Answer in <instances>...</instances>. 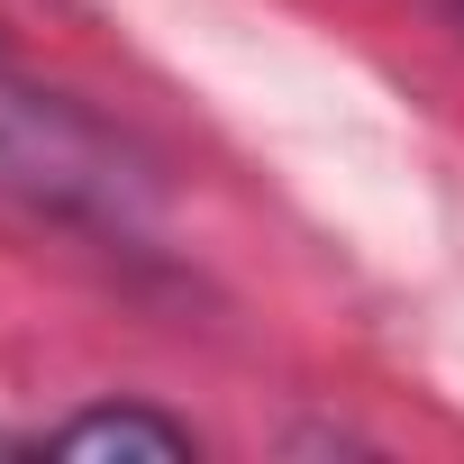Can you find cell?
<instances>
[{
  "instance_id": "cell-1",
  "label": "cell",
  "mask_w": 464,
  "mask_h": 464,
  "mask_svg": "<svg viewBox=\"0 0 464 464\" xmlns=\"http://www.w3.org/2000/svg\"><path fill=\"white\" fill-rule=\"evenodd\" d=\"M0 209L64 237H146L155 164L82 101L0 64Z\"/></svg>"
},
{
  "instance_id": "cell-3",
  "label": "cell",
  "mask_w": 464,
  "mask_h": 464,
  "mask_svg": "<svg viewBox=\"0 0 464 464\" xmlns=\"http://www.w3.org/2000/svg\"><path fill=\"white\" fill-rule=\"evenodd\" d=\"M437 10H446V19H455V28H464V0H437Z\"/></svg>"
},
{
  "instance_id": "cell-2",
  "label": "cell",
  "mask_w": 464,
  "mask_h": 464,
  "mask_svg": "<svg viewBox=\"0 0 464 464\" xmlns=\"http://www.w3.org/2000/svg\"><path fill=\"white\" fill-rule=\"evenodd\" d=\"M46 455H146V464H182L191 455V428L164 419V410H137V401H101V410H73Z\"/></svg>"
}]
</instances>
